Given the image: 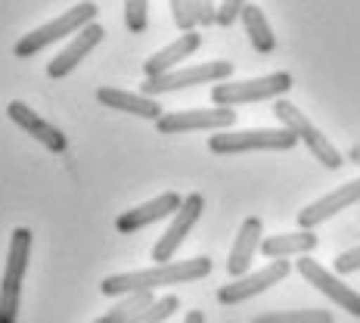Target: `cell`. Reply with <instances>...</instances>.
Here are the masks:
<instances>
[{"mask_svg":"<svg viewBox=\"0 0 360 323\" xmlns=\"http://www.w3.org/2000/svg\"><path fill=\"white\" fill-rule=\"evenodd\" d=\"M212 274V258L199 255L190 261H168V265H155L146 270H127V274H112L103 280V296L122 298L131 292H155L162 286H184V283L205 280Z\"/></svg>","mask_w":360,"mask_h":323,"instance_id":"1","label":"cell"},{"mask_svg":"<svg viewBox=\"0 0 360 323\" xmlns=\"http://www.w3.org/2000/svg\"><path fill=\"white\" fill-rule=\"evenodd\" d=\"M28 255H32V230L16 227L10 234L4 280H0V323H16L22 305V283H25Z\"/></svg>","mask_w":360,"mask_h":323,"instance_id":"2","label":"cell"},{"mask_svg":"<svg viewBox=\"0 0 360 323\" xmlns=\"http://www.w3.org/2000/svg\"><path fill=\"white\" fill-rule=\"evenodd\" d=\"M286 90H292V75L289 72H270L261 78H245V81H221L212 87V103L224 109L249 106V103H264V100H280Z\"/></svg>","mask_w":360,"mask_h":323,"instance_id":"3","label":"cell"},{"mask_svg":"<svg viewBox=\"0 0 360 323\" xmlns=\"http://www.w3.org/2000/svg\"><path fill=\"white\" fill-rule=\"evenodd\" d=\"M298 137L286 127H252V131H217L208 137V149L214 156H239V153H261V149H295Z\"/></svg>","mask_w":360,"mask_h":323,"instance_id":"4","label":"cell"},{"mask_svg":"<svg viewBox=\"0 0 360 323\" xmlns=\"http://www.w3.org/2000/svg\"><path fill=\"white\" fill-rule=\"evenodd\" d=\"M94 16H96V4L84 0V4L72 6V10H69V13H63V16L50 19L47 25H41V28H34V32H28L25 37H19L16 47H13V53H16L19 59H28V56L41 53V50H44V47H50V44L63 41V37L78 34L81 28L94 22Z\"/></svg>","mask_w":360,"mask_h":323,"instance_id":"5","label":"cell"},{"mask_svg":"<svg viewBox=\"0 0 360 323\" xmlns=\"http://www.w3.org/2000/svg\"><path fill=\"white\" fill-rule=\"evenodd\" d=\"M274 115L280 118V127L292 131L307 149H311V156H314V159H317L320 165H323V168L335 171V168H342V165H345V162H342V153H339V149H335L333 144H329V137H326L323 131H320V127L311 125V118H307L304 112L295 106V103H289V100H283V96H280V100L274 103Z\"/></svg>","mask_w":360,"mask_h":323,"instance_id":"6","label":"cell"},{"mask_svg":"<svg viewBox=\"0 0 360 323\" xmlns=\"http://www.w3.org/2000/svg\"><path fill=\"white\" fill-rule=\"evenodd\" d=\"M233 75V63L227 59H212V63H199L190 69H171L155 78H143V94L146 96H159V94H174V90H186V87H199V84H221L230 81Z\"/></svg>","mask_w":360,"mask_h":323,"instance_id":"7","label":"cell"},{"mask_svg":"<svg viewBox=\"0 0 360 323\" xmlns=\"http://www.w3.org/2000/svg\"><path fill=\"white\" fill-rule=\"evenodd\" d=\"M202 208H205V199H202L199 193H190V196L180 202V208L171 215L168 230H165V234L159 236V243L153 246V261L155 265H168V261L174 258L177 249L184 246V239L193 234L196 221L202 217Z\"/></svg>","mask_w":360,"mask_h":323,"instance_id":"8","label":"cell"},{"mask_svg":"<svg viewBox=\"0 0 360 323\" xmlns=\"http://www.w3.org/2000/svg\"><path fill=\"white\" fill-rule=\"evenodd\" d=\"M236 125L233 109H184V112H165L155 122L159 134H190V131H230Z\"/></svg>","mask_w":360,"mask_h":323,"instance_id":"9","label":"cell"},{"mask_svg":"<svg viewBox=\"0 0 360 323\" xmlns=\"http://www.w3.org/2000/svg\"><path fill=\"white\" fill-rule=\"evenodd\" d=\"M289 261H270L267 267L255 270V274H245V277H236L233 283H227V286L217 289V302L221 305H243L249 302V298L261 296V292H267L270 286H276V283H283L289 277Z\"/></svg>","mask_w":360,"mask_h":323,"instance_id":"10","label":"cell"},{"mask_svg":"<svg viewBox=\"0 0 360 323\" xmlns=\"http://www.w3.org/2000/svg\"><path fill=\"white\" fill-rule=\"evenodd\" d=\"M298 274H302L317 292H323L333 305H339L342 311L351 314V317H360V292L345 286L339 277H335L333 270H326L320 261H314L311 255H302V261H298Z\"/></svg>","mask_w":360,"mask_h":323,"instance_id":"11","label":"cell"},{"mask_svg":"<svg viewBox=\"0 0 360 323\" xmlns=\"http://www.w3.org/2000/svg\"><path fill=\"white\" fill-rule=\"evenodd\" d=\"M103 37H106V28H103V25H96V22L84 25L78 34H72V37H69V44H65V47L59 50V53L47 63V75H50L53 81L65 78V75L75 72L81 63H84V59L90 56V50H94L96 44L103 41Z\"/></svg>","mask_w":360,"mask_h":323,"instance_id":"12","label":"cell"},{"mask_svg":"<svg viewBox=\"0 0 360 323\" xmlns=\"http://www.w3.org/2000/svg\"><path fill=\"white\" fill-rule=\"evenodd\" d=\"M354 202H360V177L348 180V184H342V186H335L333 193H326V196H320L317 202L304 205L302 212H298V227L302 230L320 227L323 221L335 217L339 212H345V208H351Z\"/></svg>","mask_w":360,"mask_h":323,"instance_id":"13","label":"cell"},{"mask_svg":"<svg viewBox=\"0 0 360 323\" xmlns=\"http://www.w3.org/2000/svg\"><path fill=\"white\" fill-rule=\"evenodd\" d=\"M6 115H10V122L13 125H19L22 131L28 134V137H34L37 144H44L50 149V153H65L69 149V137H65L63 131H59L56 125H50L47 118H41L34 109H28L25 103H19V100H13L10 106H6Z\"/></svg>","mask_w":360,"mask_h":323,"instance_id":"14","label":"cell"},{"mask_svg":"<svg viewBox=\"0 0 360 323\" xmlns=\"http://www.w3.org/2000/svg\"><path fill=\"white\" fill-rule=\"evenodd\" d=\"M180 199L177 193H162V196L143 202V205L131 208V212H122L115 217V230L118 234H137V230L149 227V224L155 221H165V217H171L180 208Z\"/></svg>","mask_w":360,"mask_h":323,"instance_id":"15","label":"cell"},{"mask_svg":"<svg viewBox=\"0 0 360 323\" xmlns=\"http://www.w3.org/2000/svg\"><path fill=\"white\" fill-rule=\"evenodd\" d=\"M96 103L112 112H127L134 118H146V122H159L165 115V109L155 103V96L131 94V90H118V87H96Z\"/></svg>","mask_w":360,"mask_h":323,"instance_id":"16","label":"cell"},{"mask_svg":"<svg viewBox=\"0 0 360 323\" xmlns=\"http://www.w3.org/2000/svg\"><path fill=\"white\" fill-rule=\"evenodd\" d=\"M261 236H264V224H261V217H245L243 227H239V234H236L233 249H230V258H227V274L233 277V280L249 274L255 252L261 249Z\"/></svg>","mask_w":360,"mask_h":323,"instance_id":"17","label":"cell"},{"mask_svg":"<svg viewBox=\"0 0 360 323\" xmlns=\"http://www.w3.org/2000/svg\"><path fill=\"white\" fill-rule=\"evenodd\" d=\"M199 47H202V34L199 32H184L177 41H171L168 47H162L159 53H153L146 59V63H143V78H155V75L171 72L177 63L190 59Z\"/></svg>","mask_w":360,"mask_h":323,"instance_id":"18","label":"cell"},{"mask_svg":"<svg viewBox=\"0 0 360 323\" xmlns=\"http://www.w3.org/2000/svg\"><path fill=\"white\" fill-rule=\"evenodd\" d=\"M317 249V234L314 230H295V234H276V236H264L261 239V252L270 261H283L292 255H311Z\"/></svg>","mask_w":360,"mask_h":323,"instance_id":"19","label":"cell"},{"mask_svg":"<svg viewBox=\"0 0 360 323\" xmlns=\"http://www.w3.org/2000/svg\"><path fill=\"white\" fill-rule=\"evenodd\" d=\"M239 19H243V28H245V34H249L252 47L258 50V53H264V56L274 53V50H276V37H274V28H270L264 10H261V6H255V4H245L243 13H239Z\"/></svg>","mask_w":360,"mask_h":323,"instance_id":"20","label":"cell"},{"mask_svg":"<svg viewBox=\"0 0 360 323\" xmlns=\"http://www.w3.org/2000/svg\"><path fill=\"white\" fill-rule=\"evenodd\" d=\"M153 292H131V296H122L118 305L109 311V320L112 323H131L137 314H143L149 305H153Z\"/></svg>","mask_w":360,"mask_h":323,"instance_id":"21","label":"cell"},{"mask_svg":"<svg viewBox=\"0 0 360 323\" xmlns=\"http://www.w3.org/2000/svg\"><path fill=\"white\" fill-rule=\"evenodd\" d=\"M252 323H333V314L320 308H304V311H274L261 314Z\"/></svg>","mask_w":360,"mask_h":323,"instance_id":"22","label":"cell"},{"mask_svg":"<svg viewBox=\"0 0 360 323\" xmlns=\"http://www.w3.org/2000/svg\"><path fill=\"white\" fill-rule=\"evenodd\" d=\"M180 308V298L177 296H165V298H155L153 305L146 308L143 314H137L131 323H165Z\"/></svg>","mask_w":360,"mask_h":323,"instance_id":"23","label":"cell"},{"mask_svg":"<svg viewBox=\"0 0 360 323\" xmlns=\"http://www.w3.org/2000/svg\"><path fill=\"white\" fill-rule=\"evenodd\" d=\"M124 25L131 34H143L149 25V0H124Z\"/></svg>","mask_w":360,"mask_h":323,"instance_id":"24","label":"cell"},{"mask_svg":"<svg viewBox=\"0 0 360 323\" xmlns=\"http://www.w3.org/2000/svg\"><path fill=\"white\" fill-rule=\"evenodd\" d=\"M168 6H171V16H174V25L180 32H196L193 25H199V19H196L193 0H168Z\"/></svg>","mask_w":360,"mask_h":323,"instance_id":"25","label":"cell"},{"mask_svg":"<svg viewBox=\"0 0 360 323\" xmlns=\"http://www.w3.org/2000/svg\"><path fill=\"white\" fill-rule=\"evenodd\" d=\"M249 4V0H224L221 6H217V25H233V22L239 19V13H243V6Z\"/></svg>","mask_w":360,"mask_h":323,"instance_id":"26","label":"cell"},{"mask_svg":"<svg viewBox=\"0 0 360 323\" xmlns=\"http://www.w3.org/2000/svg\"><path fill=\"white\" fill-rule=\"evenodd\" d=\"M354 270H360V246H354V249L342 252L339 258H335V274H354Z\"/></svg>","mask_w":360,"mask_h":323,"instance_id":"27","label":"cell"},{"mask_svg":"<svg viewBox=\"0 0 360 323\" xmlns=\"http://www.w3.org/2000/svg\"><path fill=\"white\" fill-rule=\"evenodd\" d=\"M193 6H196V19L199 25H217V6L214 0H193Z\"/></svg>","mask_w":360,"mask_h":323,"instance_id":"28","label":"cell"},{"mask_svg":"<svg viewBox=\"0 0 360 323\" xmlns=\"http://www.w3.org/2000/svg\"><path fill=\"white\" fill-rule=\"evenodd\" d=\"M184 323H205V317H202V311H190Z\"/></svg>","mask_w":360,"mask_h":323,"instance_id":"29","label":"cell"},{"mask_svg":"<svg viewBox=\"0 0 360 323\" xmlns=\"http://www.w3.org/2000/svg\"><path fill=\"white\" fill-rule=\"evenodd\" d=\"M94 323H112V320H109V314H103V317H96Z\"/></svg>","mask_w":360,"mask_h":323,"instance_id":"30","label":"cell"}]
</instances>
